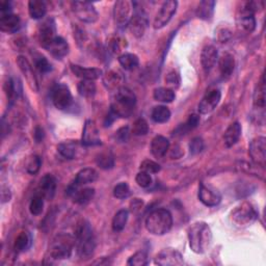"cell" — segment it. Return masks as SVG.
<instances>
[{
	"instance_id": "obj_1",
	"label": "cell",
	"mask_w": 266,
	"mask_h": 266,
	"mask_svg": "<svg viewBox=\"0 0 266 266\" xmlns=\"http://www.w3.org/2000/svg\"><path fill=\"white\" fill-rule=\"evenodd\" d=\"M190 248L196 254H204L212 242V232L205 221H196L187 230Z\"/></svg>"
},
{
	"instance_id": "obj_2",
	"label": "cell",
	"mask_w": 266,
	"mask_h": 266,
	"mask_svg": "<svg viewBox=\"0 0 266 266\" xmlns=\"http://www.w3.org/2000/svg\"><path fill=\"white\" fill-rule=\"evenodd\" d=\"M75 247L77 255L81 259H90L94 255L96 239L90 224L85 220L81 221L76 229Z\"/></svg>"
},
{
	"instance_id": "obj_3",
	"label": "cell",
	"mask_w": 266,
	"mask_h": 266,
	"mask_svg": "<svg viewBox=\"0 0 266 266\" xmlns=\"http://www.w3.org/2000/svg\"><path fill=\"white\" fill-rule=\"evenodd\" d=\"M136 104V96L130 88L121 86L118 88L114 101L110 106V112L119 118H129Z\"/></svg>"
},
{
	"instance_id": "obj_4",
	"label": "cell",
	"mask_w": 266,
	"mask_h": 266,
	"mask_svg": "<svg viewBox=\"0 0 266 266\" xmlns=\"http://www.w3.org/2000/svg\"><path fill=\"white\" fill-rule=\"evenodd\" d=\"M146 229L149 233L161 236L169 233L173 227V216L168 209H155L147 216L145 221Z\"/></svg>"
},
{
	"instance_id": "obj_5",
	"label": "cell",
	"mask_w": 266,
	"mask_h": 266,
	"mask_svg": "<svg viewBox=\"0 0 266 266\" xmlns=\"http://www.w3.org/2000/svg\"><path fill=\"white\" fill-rule=\"evenodd\" d=\"M258 218V212L249 202H242L232 210L230 214L231 223L237 228H247Z\"/></svg>"
},
{
	"instance_id": "obj_6",
	"label": "cell",
	"mask_w": 266,
	"mask_h": 266,
	"mask_svg": "<svg viewBox=\"0 0 266 266\" xmlns=\"http://www.w3.org/2000/svg\"><path fill=\"white\" fill-rule=\"evenodd\" d=\"M75 246V237L69 234H60L55 237L48 250L49 257L54 260H65L71 257Z\"/></svg>"
},
{
	"instance_id": "obj_7",
	"label": "cell",
	"mask_w": 266,
	"mask_h": 266,
	"mask_svg": "<svg viewBox=\"0 0 266 266\" xmlns=\"http://www.w3.org/2000/svg\"><path fill=\"white\" fill-rule=\"evenodd\" d=\"M53 105L60 110L69 109L73 104V97L70 88L64 83H58L51 93Z\"/></svg>"
},
{
	"instance_id": "obj_8",
	"label": "cell",
	"mask_w": 266,
	"mask_h": 266,
	"mask_svg": "<svg viewBox=\"0 0 266 266\" xmlns=\"http://www.w3.org/2000/svg\"><path fill=\"white\" fill-rule=\"evenodd\" d=\"M134 5L129 0H119L114 6V18L116 24L120 28L128 26L129 22L133 16Z\"/></svg>"
},
{
	"instance_id": "obj_9",
	"label": "cell",
	"mask_w": 266,
	"mask_h": 266,
	"mask_svg": "<svg viewBox=\"0 0 266 266\" xmlns=\"http://www.w3.org/2000/svg\"><path fill=\"white\" fill-rule=\"evenodd\" d=\"M72 10L75 16L84 23H95L99 18V14L94 4L88 1L72 2Z\"/></svg>"
},
{
	"instance_id": "obj_10",
	"label": "cell",
	"mask_w": 266,
	"mask_h": 266,
	"mask_svg": "<svg viewBox=\"0 0 266 266\" xmlns=\"http://www.w3.org/2000/svg\"><path fill=\"white\" fill-rule=\"evenodd\" d=\"M177 7H178V2L176 0H169V1L163 2L158 13L156 14V17L154 19L153 27L155 29H160L164 27L176 14Z\"/></svg>"
},
{
	"instance_id": "obj_11",
	"label": "cell",
	"mask_w": 266,
	"mask_h": 266,
	"mask_svg": "<svg viewBox=\"0 0 266 266\" xmlns=\"http://www.w3.org/2000/svg\"><path fill=\"white\" fill-rule=\"evenodd\" d=\"M249 154L255 164L264 168L266 162V138L264 136H258L252 139Z\"/></svg>"
},
{
	"instance_id": "obj_12",
	"label": "cell",
	"mask_w": 266,
	"mask_h": 266,
	"mask_svg": "<svg viewBox=\"0 0 266 266\" xmlns=\"http://www.w3.org/2000/svg\"><path fill=\"white\" fill-rule=\"evenodd\" d=\"M154 263L160 266H179L184 264V260L180 252L172 248H168L163 249L157 254Z\"/></svg>"
},
{
	"instance_id": "obj_13",
	"label": "cell",
	"mask_w": 266,
	"mask_h": 266,
	"mask_svg": "<svg viewBox=\"0 0 266 266\" xmlns=\"http://www.w3.org/2000/svg\"><path fill=\"white\" fill-rule=\"evenodd\" d=\"M81 143L85 147H95L101 145V138H100L99 129L96 125V122L93 120H86L83 130Z\"/></svg>"
},
{
	"instance_id": "obj_14",
	"label": "cell",
	"mask_w": 266,
	"mask_h": 266,
	"mask_svg": "<svg viewBox=\"0 0 266 266\" xmlns=\"http://www.w3.org/2000/svg\"><path fill=\"white\" fill-rule=\"evenodd\" d=\"M237 28L245 33H252L256 28V19L252 10L243 4L237 16Z\"/></svg>"
},
{
	"instance_id": "obj_15",
	"label": "cell",
	"mask_w": 266,
	"mask_h": 266,
	"mask_svg": "<svg viewBox=\"0 0 266 266\" xmlns=\"http://www.w3.org/2000/svg\"><path fill=\"white\" fill-rule=\"evenodd\" d=\"M221 98V93L218 88H213V90L208 91L205 96L202 98L201 102L199 103V113L202 115H207L212 113L213 110L218 105Z\"/></svg>"
},
{
	"instance_id": "obj_16",
	"label": "cell",
	"mask_w": 266,
	"mask_h": 266,
	"mask_svg": "<svg viewBox=\"0 0 266 266\" xmlns=\"http://www.w3.org/2000/svg\"><path fill=\"white\" fill-rule=\"evenodd\" d=\"M147 26H148V19L146 17V14L143 13V10L137 9L136 13L133 14L128 24L130 32L135 38H141L145 35Z\"/></svg>"
},
{
	"instance_id": "obj_17",
	"label": "cell",
	"mask_w": 266,
	"mask_h": 266,
	"mask_svg": "<svg viewBox=\"0 0 266 266\" xmlns=\"http://www.w3.org/2000/svg\"><path fill=\"white\" fill-rule=\"evenodd\" d=\"M199 200L205 206L215 207L220 203L221 196L217 191L213 190L212 187L201 183L199 186Z\"/></svg>"
},
{
	"instance_id": "obj_18",
	"label": "cell",
	"mask_w": 266,
	"mask_h": 266,
	"mask_svg": "<svg viewBox=\"0 0 266 266\" xmlns=\"http://www.w3.org/2000/svg\"><path fill=\"white\" fill-rule=\"evenodd\" d=\"M98 179V173L92 168H85L77 173L73 182L68 186L66 191H72L83 185L95 182Z\"/></svg>"
},
{
	"instance_id": "obj_19",
	"label": "cell",
	"mask_w": 266,
	"mask_h": 266,
	"mask_svg": "<svg viewBox=\"0 0 266 266\" xmlns=\"http://www.w3.org/2000/svg\"><path fill=\"white\" fill-rule=\"evenodd\" d=\"M53 58L62 60L69 53V45L65 39L62 37H55L49 44L44 47Z\"/></svg>"
},
{
	"instance_id": "obj_20",
	"label": "cell",
	"mask_w": 266,
	"mask_h": 266,
	"mask_svg": "<svg viewBox=\"0 0 266 266\" xmlns=\"http://www.w3.org/2000/svg\"><path fill=\"white\" fill-rule=\"evenodd\" d=\"M17 64L19 66V68L22 72V74L24 75L25 79L28 83V85L30 86V88L32 91L38 92L39 91V83H38V79L36 77L35 72H33V69L31 65L29 64V62L24 58V57H19L17 60Z\"/></svg>"
},
{
	"instance_id": "obj_21",
	"label": "cell",
	"mask_w": 266,
	"mask_h": 266,
	"mask_svg": "<svg viewBox=\"0 0 266 266\" xmlns=\"http://www.w3.org/2000/svg\"><path fill=\"white\" fill-rule=\"evenodd\" d=\"M57 29L52 19L44 21L39 27V41L41 46L44 48L49 44L55 37H57Z\"/></svg>"
},
{
	"instance_id": "obj_22",
	"label": "cell",
	"mask_w": 266,
	"mask_h": 266,
	"mask_svg": "<svg viewBox=\"0 0 266 266\" xmlns=\"http://www.w3.org/2000/svg\"><path fill=\"white\" fill-rule=\"evenodd\" d=\"M218 62V53L214 46H205L201 53V64L206 73L211 71Z\"/></svg>"
},
{
	"instance_id": "obj_23",
	"label": "cell",
	"mask_w": 266,
	"mask_h": 266,
	"mask_svg": "<svg viewBox=\"0 0 266 266\" xmlns=\"http://www.w3.org/2000/svg\"><path fill=\"white\" fill-rule=\"evenodd\" d=\"M70 198H72L73 202L79 205H85L92 201L95 196V190L93 187H84V188H76L73 191L66 192Z\"/></svg>"
},
{
	"instance_id": "obj_24",
	"label": "cell",
	"mask_w": 266,
	"mask_h": 266,
	"mask_svg": "<svg viewBox=\"0 0 266 266\" xmlns=\"http://www.w3.org/2000/svg\"><path fill=\"white\" fill-rule=\"evenodd\" d=\"M71 70L74 75H76L81 80H92L95 81L103 75L102 70L98 68H83L78 65H71Z\"/></svg>"
},
{
	"instance_id": "obj_25",
	"label": "cell",
	"mask_w": 266,
	"mask_h": 266,
	"mask_svg": "<svg viewBox=\"0 0 266 266\" xmlns=\"http://www.w3.org/2000/svg\"><path fill=\"white\" fill-rule=\"evenodd\" d=\"M39 190V194H41L44 199L51 200L55 195V191H57V179H55V177L50 174L43 176L40 180Z\"/></svg>"
},
{
	"instance_id": "obj_26",
	"label": "cell",
	"mask_w": 266,
	"mask_h": 266,
	"mask_svg": "<svg viewBox=\"0 0 266 266\" xmlns=\"http://www.w3.org/2000/svg\"><path fill=\"white\" fill-rule=\"evenodd\" d=\"M21 28V20L14 14H5L0 17V30L6 33H15Z\"/></svg>"
},
{
	"instance_id": "obj_27",
	"label": "cell",
	"mask_w": 266,
	"mask_h": 266,
	"mask_svg": "<svg viewBox=\"0 0 266 266\" xmlns=\"http://www.w3.org/2000/svg\"><path fill=\"white\" fill-rule=\"evenodd\" d=\"M219 71L221 78L227 80L232 76L233 72L235 70V60L234 57L230 53H225L221 55V58L218 61Z\"/></svg>"
},
{
	"instance_id": "obj_28",
	"label": "cell",
	"mask_w": 266,
	"mask_h": 266,
	"mask_svg": "<svg viewBox=\"0 0 266 266\" xmlns=\"http://www.w3.org/2000/svg\"><path fill=\"white\" fill-rule=\"evenodd\" d=\"M170 150V141L169 139L162 136L156 135L151 142V153L154 157L162 158L164 155Z\"/></svg>"
},
{
	"instance_id": "obj_29",
	"label": "cell",
	"mask_w": 266,
	"mask_h": 266,
	"mask_svg": "<svg viewBox=\"0 0 266 266\" xmlns=\"http://www.w3.org/2000/svg\"><path fill=\"white\" fill-rule=\"evenodd\" d=\"M241 131L242 128L238 122H234V123L229 125L224 134V142L227 148H231L236 145L241 136Z\"/></svg>"
},
{
	"instance_id": "obj_30",
	"label": "cell",
	"mask_w": 266,
	"mask_h": 266,
	"mask_svg": "<svg viewBox=\"0 0 266 266\" xmlns=\"http://www.w3.org/2000/svg\"><path fill=\"white\" fill-rule=\"evenodd\" d=\"M28 12L32 19L40 20L45 17L47 13L46 3L41 0H30L28 2Z\"/></svg>"
},
{
	"instance_id": "obj_31",
	"label": "cell",
	"mask_w": 266,
	"mask_h": 266,
	"mask_svg": "<svg viewBox=\"0 0 266 266\" xmlns=\"http://www.w3.org/2000/svg\"><path fill=\"white\" fill-rule=\"evenodd\" d=\"M31 235L27 231H22L19 233L17 236L15 243H14V250L16 253H24L28 251L31 247Z\"/></svg>"
},
{
	"instance_id": "obj_32",
	"label": "cell",
	"mask_w": 266,
	"mask_h": 266,
	"mask_svg": "<svg viewBox=\"0 0 266 266\" xmlns=\"http://www.w3.org/2000/svg\"><path fill=\"white\" fill-rule=\"evenodd\" d=\"M215 1L212 0H204L201 1L197 8V16L202 20H208L213 16Z\"/></svg>"
},
{
	"instance_id": "obj_33",
	"label": "cell",
	"mask_w": 266,
	"mask_h": 266,
	"mask_svg": "<svg viewBox=\"0 0 266 266\" xmlns=\"http://www.w3.org/2000/svg\"><path fill=\"white\" fill-rule=\"evenodd\" d=\"M151 118L155 123H159V124L166 123V122H169V120L171 119V110L163 105L155 106L152 109Z\"/></svg>"
},
{
	"instance_id": "obj_34",
	"label": "cell",
	"mask_w": 266,
	"mask_h": 266,
	"mask_svg": "<svg viewBox=\"0 0 266 266\" xmlns=\"http://www.w3.org/2000/svg\"><path fill=\"white\" fill-rule=\"evenodd\" d=\"M119 63L120 65L123 66V69L126 71H131L134 70L135 68L138 66L139 60L137 58V55L133 54V53H124L119 57Z\"/></svg>"
},
{
	"instance_id": "obj_35",
	"label": "cell",
	"mask_w": 266,
	"mask_h": 266,
	"mask_svg": "<svg viewBox=\"0 0 266 266\" xmlns=\"http://www.w3.org/2000/svg\"><path fill=\"white\" fill-rule=\"evenodd\" d=\"M153 97L158 102L172 103L176 98V95L175 92L169 87H158L154 91Z\"/></svg>"
},
{
	"instance_id": "obj_36",
	"label": "cell",
	"mask_w": 266,
	"mask_h": 266,
	"mask_svg": "<svg viewBox=\"0 0 266 266\" xmlns=\"http://www.w3.org/2000/svg\"><path fill=\"white\" fill-rule=\"evenodd\" d=\"M128 217H129L128 210H126V209L119 210V211L115 214V216L113 218V224H112L113 230L115 232L123 231L127 225Z\"/></svg>"
},
{
	"instance_id": "obj_37",
	"label": "cell",
	"mask_w": 266,
	"mask_h": 266,
	"mask_svg": "<svg viewBox=\"0 0 266 266\" xmlns=\"http://www.w3.org/2000/svg\"><path fill=\"white\" fill-rule=\"evenodd\" d=\"M76 142L72 140H66L61 142L58 146V151L66 159H73L76 156L77 152Z\"/></svg>"
},
{
	"instance_id": "obj_38",
	"label": "cell",
	"mask_w": 266,
	"mask_h": 266,
	"mask_svg": "<svg viewBox=\"0 0 266 266\" xmlns=\"http://www.w3.org/2000/svg\"><path fill=\"white\" fill-rule=\"evenodd\" d=\"M254 106L258 109L265 107V81L264 75L261 77V81L258 83L254 93Z\"/></svg>"
},
{
	"instance_id": "obj_39",
	"label": "cell",
	"mask_w": 266,
	"mask_h": 266,
	"mask_svg": "<svg viewBox=\"0 0 266 266\" xmlns=\"http://www.w3.org/2000/svg\"><path fill=\"white\" fill-rule=\"evenodd\" d=\"M96 163L100 169L112 170L115 166V159H114L113 154L110 152L100 153L96 158Z\"/></svg>"
},
{
	"instance_id": "obj_40",
	"label": "cell",
	"mask_w": 266,
	"mask_h": 266,
	"mask_svg": "<svg viewBox=\"0 0 266 266\" xmlns=\"http://www.w3.org/2000/svg\"><path fill=\"white\" fill-rule=\"evenodd\" d=\"M77 90L80 96L84 98H92L95 96L97 87L94 81L92 80H81L77 86Z\"/></svg>"
},
{
	"instance_id": "obj_41",
	"label": "cell",
	"mask_w": 266,
	"mask_h": 266,
	"mask_svg": "<svg viewBox=\"0 0 266 266\" xmlns=\"http://www.w3.org/2000/svg\"><path fill=\"white\" fill-rule=\"evenodd\" d=\"M149 264V256L146 251H138L128 259L127 265L129 266H146Z\"/></svg>"
},
{
	"instance_id": "obj_42",
	"label": "cell",
	"mask_w": 266,
	"mask_h": 266,
	"mask_svg": "<svg viewBox=\"0 0 266 266\" xmlns=\"http://www.w3.org/2000/svg\"><path fill=\"white\" fill-rule=\"evenodd\" d=\"M44 209V197L41 194H36L32 197L29 204V211L32 215L38 216L42 214Z\"/></svg>"
},
{
	"instance_id": "obj_43",
	"label": "cell",
	"mask_w": 266,
	"mask_h": 266,
	"mask_svg": "<svg viewBox=\"0 0 266 266\" xmlns=\"http://www.w3.org/2000/svg\"><path fill=\"white\" fill-rule=\"evenodd\" d=\"M103 80L105 85L108 88H110V90H113V88L119 87V85L122 83V81H123V77H122V75L118 72L110 71L104 76Z\"/></svg>"
},
{
	"instance_id": "obj_44",
	"label": "cell",
	"mask_w": 266,
	"mask_h": 266,
	"mask_svg": "<svg viewBox=\"0 0 266 266\" xmlns=\"http://www.w3.org/2000/svg\"><path fill=\"white\" fill-rule=\"evenodd\" d=\"M131 132L133 133V135H135V136L147 135L149 132V125L147 123V121L141 118L137 119L134 123H133Z\"/></svg>"
},
{
	"instance_id": "obj_45",
	"label": "cell",
	"mask_w": 266,
	"mask_h": 266,
	"mask_svg": "<svg viewBox=\"0 0 266 266\" xmlns=\"http://www.w3.org/2000/svg\"><path fill=\"white\" fill-rule=\"evenodd\" d=\"M200 120H201V119H200V116L199 115L193 114V115L190 116V118L187 119L186 123L185 124H182L177 130L180 131L181 134H185L186 132L191 131V130H193V129H195V128L198 127V125L200 124Z\"/></svg>"
},
{
	"instance_id": "obj_46",
	"label": "cell",
	"mask_w": 266,
	"mask_h": 266,
	"mask_svg": "<svg viewBox=\"0 0 266 266\" xmlns=\"http://www.w3.org/2000/svg\"><path fill=\"white\" fill-rule=\"evenodd\" d=\"M41 164L42 160L40 156H38V155H31L26 161V172L30 175H36L40 171Z\"/></svg>"
},
{
	"instance_id": "obj_47",
	"label": "cell",
	"mask_w": 266,
	"mask_h": 266,
	"mask_svg": "<svg viewBox=\"0 0 266 266\" xmlns=\"http://www.w3.org/2000/svg\"><path fill=\"white\" fill-rule=\"evenodd\" d=\"M139 169L141 172H146L148 174H157L160 172L161 168H160V165L157 163V162H155L151 159H146V160H143L141 163H140V166H139Z\"/></svg>"
},
{
	"instance_id": "obj_48",
	"label": "cell",
	"mask_w": 266,
	"mask_h": 266,
	"mask_svg": "<svg viewBox=\"0 0 266 266\" xmlns=\"http://www.w3.org/2000/svg\"><path fill=\"white\" fill-rule=\"evenodd\" d=\"M114 196L119 200L126 199L130 196V187L126 182H121L114 188Z\"/></svg>"
},
{
	"instance_id": "obj_49",
	"label": "cell",
	"mask_w": 266,
	"mask_h": 266,
	"mask_svg": "<svg viewBox=\"0 0 266 266\" xmlns=\"http://www.w3.org/2000/svg\"><path fill=\"white\" fill-rule=\"evenodd\" d=\"M165 83L168 84V87L174 91V88H177L180 85V76L176 71H171L165 76Z\"/></svg>"
},
{
	"instance_id": "obj_50",
	"label": "cell",
	"mask_w": 266,
	"mask_h": 266,
	"mask_svg": "<svg viewBox=\"0 0 266 266\" xmlns=\"http://www.w3.org/2000/svg\"><path fill=\"white\" fill-rule=\"evenodd\" d=\"M36 68L42 74H46L52 71V66L48 60L44 57H39L36 60Z\"/></svg>"
},
{
	"instance_id": "obj_51",
	"label": "cell",
	"mask_w": 266,
	"mask_h": 266,
	"mask_svg": "<svg viewBox=\"0 0 266 266\" xmlns=\"http://www.w3.org/2000/svg\"><path fill=\"white\" fill-rule=\"evenodd\" d=\"M135 181L138 186L141 188H148L152 184V178L151 175L146 173V172H139L136 177H135Z\"/></svg>"
},
{
	"instance_id": "obj_52",
	"label": "cell",
	"mask_w": 266,
	"mask_h": 266,
	"mask_svg": "<svg viewBox=\"0 0 266 266\" xmlns=\"http://www.w3.org/2000/svg\"><path fill=\"white\" fill-rule=\"evenodd\" d=\"M4 90H5V93H6L9 103H13L15 98H16V95H17V90H16L15 82L10 78H8L6 80V82L4 84Z\"/></svg>"
},
{
	"instance_id": "obj_53",
	"label": "cell",
	"mask_w": 266,
	"mask_h": 266,
	"mask_svg": "<svg viewBox=\"0 0 266 266\" xmlns=\"http://www.w3.org/2000/svg\"><path fill=\"white\" fill-rule=\"evenodd\" d=\"M204 150V140L201 137H195L190 142V152L193 155L201 153Z\"/></svg>"
},
{
	"instance_id": "obj_54",
	"label": "cell",
	"mask_w": 266,
	"mask_h": 266,
	"mask_svg": "<svg viewBox=\"0 0 266 266\" xmlns=\"http://www.w3.org/2000/svg\"><path fill=\"white\" fill-rule=\"evenodd\" d=\"M130 136V129L128 126L121 127L117 132H116V139L119 142H127Z\"/></svg>"
},
{
	"instance_id": "obj_55",
	"label": "cell",
	"mask_w": 266,
	"mask_h": 266,
	"mask_svg": "<svg viewBox=\"0 0 266 266\" xmlns=\"http://www.w3.org/2000/svg\"><path fill=\"white\" fill-rule=\"evenodd\" d=\"M142 207H143V202L140 199H133L130 203V210L133 213L139 212Z\"/></svg>"
},
{
	"instance_id": "obj_56",
	"label": "cell",
	"mask_w": 266,
	"mask_h": 266,
	"mask_svg": "<svg viewBox=\"0 0 266 266\" xmlns=\"http://www.w3.org/2000/svg\"><path fill=\"white\" fill-rule=\"evenodd\" d=\"M10 198H12V194H10V192H9V188L2 185V187H1V202H2V204L9 202Z\"/></svg>"
},
{
	"instance_id": "obj_57",
	"label": "cell",
	"mask_w": 266,
	"mask_h": 266,
	"mask_svg": "<svg viewBox=\"0 0 266 266\" xmlns=\"http://www.w3.org/2000/svg\"><path fill=\"white\" fill-rule=\"evenodd\" d=\"M10 9H12V3L9 1L0 2V12H1V15L10 14Z\"/></svg>"
},
{
	"instance_id": "obj_58",
	"label": "cell",
	"mask_w": 266,
	"mask_h": 266,
	"mask_svg": "<svg viewBox=\"0 0 266 266\" xmlns=\"http://www.w3.org/2000/svg\"><path fill=\"white\" fill-rule=\"evenodd\" d=\"M33 136H35V139L37 142H41L44 139V136H45V133H44L43 128H41L40 126L36 127L35 134H33Z\"/></svg>"
},
{
	"instance_id": "obj_59",
	"label": "cell",
	"mask_w": 266,
	"mask_h": 266,
	"mask_svg": "<svg viewBox=\"0 0 266 266\" xmlns=\"http://www.w3.org/2000/svg\"><path fill=\"white\" fill-rule=\"evenodd\" d=\"M175 150H180V148H179L178 146H176V147H175V149L172 151V157H173V158H174V157H175V158H178V157H180L181 155H182V153H180V155H176ZM176 152H177V151H176Z\"/></svg>"
}]
</instances>
